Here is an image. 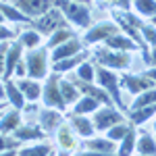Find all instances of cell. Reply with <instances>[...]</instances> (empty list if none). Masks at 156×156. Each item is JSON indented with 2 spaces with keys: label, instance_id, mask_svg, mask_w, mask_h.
<instances>
[{
  "label": "cell",
  "instance_id": "cell-1",
  "mask_svg": "<svg viewBox=\"0 0 156 156\" xmlns=\"http://www.w3.org/2000/svg\"><path fill=\"white\" fill-rule=\"evenodd\" d=\"M52 4L65 15V19L71 25L79 27V29L92 27V11H90V4L75 2V0H52Z\"/></svg>",
  "mask_w": 156,
  "mask_h": 156
},
{
  "label": "cell",
  "instance_id": "cell-2",
  "mask_svg": "<svg viewBox=\"0 0 156 156\" xmlns=\"http://www.w3.org/2000/svg\"><path fill=\"white\" fill-rule=\"evenodd\" d=\"M25 62H27V77H31V79L44 81L52 73V58H50L48 46H40L36 50H27Z\"/></svg>",
  "mask_w": 156,
  "mask_h": 156
},
{
  "label": "cell",
  "instance_id": "cell-3",
  "mask_svg": "<svg viewBox=\"0 0 156 156\" xmlns=\"http://www.w3.org/2000/svg\"><path fill=\"white\" fill-rule=\"evenodd\" d=\"M96 83L100 87H104L108 94H110V98L115 100V106L121 108L123 112H129V106L121 98V77L112 69H106L102 65H96Z\"/></svg>",
  "mask_w": 156,
  "mask_h": 156
},
{
  "label": "cell",
  "instance_id": "cell-4",
  "mask_svg": "<svg viewBox=\"0 0 156 156\" xmlns=\"http://www.w3.org/2000/svg\"><path fill=\"white\" fill-rule=\"evenodd\" d=\"M92 56L96 60L98 65L106 67V69H112V71H125L129 65H131V52H125V50H112V48H106L104 44L98 46Z\"/></svg>",
  "mask_w": 156,
  "mask_h": 156
},
{
  "label": "cell",
  "instance_id": "cell-5",
  "mask_svg": "<svg viewBox=\"0 0 156 156\" xmlns=\"http://www.w3.org/2000/svg\"><path fill=\"white\" fill-rule=\"evenodd\" d=\"M42 102L44 106L48 108H56L60 112L67 110V102L60 94V73H50L46 77V83H44V92H42Z\"/></svg>",
  "mask_w": 156,
  "mask_h": 156
},
{
  "label": "cell",
  "instance_id": "cell-6",
  "mask_svg": "<svg viewBox=\"0 0 156 156\" xmlns=\"http://www.w3.org/2000/svg\"><path fill=\"white\" fill-rule=\"evenodd\" d=\"M69 21L65 19V15L56 9V6H52L50 11H46L44 15H40V17H36L34 21H31V27L36 29V31H40V34H46V36H52L56 29H60V27H69Z\"/></svg>",
  "mask_w": 156,
  "mask_h": 156
},
{
  "label": "cell",
  "instance_id": "cell-7",
  "mask_svg": "<svg viewBox=\"0 0 156 156\" xmlns=\"http://www.w3.org/2000/svg\"><path fill=\"white\" fill-rule=\"evenodd\" d=\"M92 121H94V125H96L98 131H108L112 125L125 123L127 117L123 115V110H121V108H117V106H104V104H102V106L94 112Z\"/></svg>",
  "mask_w": 156,
  "mask_h": 156
},
{
  "label": "cell",
  "instance_id": "cell-8",
  "mask_svg": "<svg viewBox=\"0 0 156 156\" xmlns=\"http://www.w3.org/2000/svg\"><path fill=\"white\" fill-rule=\"evenodd\" d=\"M121 31V27L117 25V21H102V23H96L92 25V27H87V31H85V36L81 37L83 40L85 46H94V44H104L108 37L112 36V34H117Z\"/></svg>",
  "mask_w": 156,
  "mask_h": 156
},
{
  "label": "cell",
  "instance_id": "cell-9",
  "mask_svg": "<svg viewBox=\"0 0 156 156\" xmlns=\"http://www.w3.org/2000/svg\"><path fill=\"white\" fill-rule=\"evenodd\" d=\"M121 85H123L129 94L140 96V94H144L146 90L154 87L156 81H154V79H150L146 73H142V75H129V73H123V75H121Z\"/></svg>",
  "mask_w": 156,
  "mask_h": 156
},
{
  "label": "cell",
  "instance_id": "cell-10",
  "mask_svg": "<svg viewBox=\"0 0 156 156\" xmlns=\"http://www.w3.org/2000/svg\"><path fill=\"white\" fill-rule=\"evenodd\" d=\"M54 135H56V144H58V148L62 150V152H69V154H71L73 150H77L79 140H81L69 123H62L58 129H56Z\"/></svg>",
  "mask_w": 156,
  "mask_h": 156
},
{
  "label": "cell",
  "instance_id": "cell-11",
  "mask_svg": "<svg viewBox=\"0 0 156 156\" xmlns=\"http://www.w3.org/2000/svg\"><path fill=\"white\" fill-rule=\"evenodd\" d=\"M62 123H65V121H62V112L56 110V108L44 106L37 112V125L46 133H56V129H58Z\"/></svg>",
  "mask_w": 156,
  "mask_h": 156
},
{
  "label": "cell",
  "instance_id": "cell-12",
  "mask_svg": "<svg viewBox=\"0 0 156 156\" xmlns=\"http://www.w3.org/2000/svg\"><path fill=\"white\" fill-rule=\"evenodd\" d=\"M83 50H85L83 40H79V37L75 36V37H71L69 42H65V44L56 46L54 50H50V58H52V62H56V60L75 56V54H79V52H83Z\"/></svg>",
  "mask_w": 156,
  "mask_h": 156
},
{
  "label": "cell",
  "instance_id": "cell-13",
  "mask_svg": "<svg viewBox=\"0 0 156 156\" xmlns=\"http://www.w3.org/2000/svg\"><path fill=\"white\" fill-rule=\"evenodd\" d=\"M75 83H77V87H79V92H81V96H92L96 98V100H100L104 106H115V100L110 98V94H108L104 87H100L98 83H90V81H81L79 77L75 79Z\"/></svg>",
  "mask_w": 156,
  "mask_h": 156
},
{
  "label": "cell",
  "instance_id": "cell-14",
  "mask_svg": "<svg viewBox=\"0 0 156 156\" xmlns=\"http://www.w3.org/2000/svg\"><path fill=\"white\" fill-rule=\"evenodd\" d=\"M69 125H71L75 133L81 137V140H87V137H94L96 135V125H94V121L90 119L87 115H75L71 112L69 115Z\"/></svg>",
  "mask_w": 156,
  "mask_h": 156
},
{
  "label": "cell",
  "instance_id": "cell-15",
  "mask_svg": "<svg viewBox=\"0 0 156 156\" xmlns=\"http://www.w3.org/2000/svg\"><path fill=\"white\" fill-rule=\"evenodd\" d=\"M12 4H15L19 11H23L27 17H31V19L44 15L46 11H50V9L54 6L52 0H12Z\"/></svg>",
  "mask_w": 156,
  "mask_h": 156
},
{
  "label": "cell",
  "instance_id": "cell-16",
  "mask_svg": "<svg viewBox=\"0 0 156 156\" xmlns=\"http://www.w3.org/2000/svg\"><path fill=\"white\" fill-rule=\"evenodd\" d=\"M23 46L19 44V40H12L11 44H9V54H6V67H4V81L6 79H12L15 77V69H17V65L23 60Z\"/></svg>",
  "mask_w": 156,
  "mask_h": 156
},
{
  "label": "cell",
  "instance_id": "cell-17",
  "mask_svg": "<svg viewBox=\"0 0 156 156\" xmlns=\"http://www.w3.org/2000/svg\"><path fill=\"white\" fill-rule=\"evenodd\" d=\"M12 135L21 142V144H25V142H29V144H34V142H42L48 133L44 131L40 125H21V127H17L15 131H12Z\"/></svg>",
  "mask_w": 156,
  "mask_h": 156
},
{
  "label": "cell",
  "instance_id": "cell-18",
  "mask_svg": "<svg viewBox=\"0 0 156 156\" xmlns=\"http://www.w3.org/2000/svg\"><path fill=\"white\" fill-rule=\"evenodd\" d=\"M17 85L19 90L23 92V96L27 102H36L42 98V92H44V85L40 83L37 79H31V77H23V79H17Z\"/></svg>",
  "mask_w": 156,
  "mask_h": 156
},
{
  "label": "cell",
  "instance_id": "cell-19",
  "mask_svg": "<svg viewBox=\"0 0 156 156\" xmlns=\"http://www.w3.org/2000/svg\"><path fill=\"white\" fill-rule=\"evenodd\" d=\"M0 11L2 15L6 17V21H11V23H17V25H29L31 27V17H27L23 11H19L12 2H6V0H0Z\"/></svg>",
  "mask_w": 156,
  "mask_h": 156
},
{
  "label": "cell",
  "instance_id": "cell-20",
  "mask_svg": "<svg viewBox=\"0 0 156 156\" xmlns=\"http://www.w3.org/2000/svg\"><path fill=\"white\" fill-rule=\"evenodd\" d=\"M81 144L85 146V150H96V152H106V154H117V142L108 140L106 135L100 137V135H94V137H87V140H81Z\"/></svg>",
  "mask_w": 156,
  "mask_h": 156
},
{
  "label": "cell",
  "instance_id": "cell-21",
  "mask_svg": "<svg viewBox=\"0 0 156 156\" xmlns=\"http://www.w3.org/2000/svg\"><path fill=\"white\" fill-rule=\"evenodd\" d=\"M92 56V52L90 50H83V52H79V54H75V56H69V58H62V60H56V62H52V71L54 73H69L73 71L75 67H79L83 60H87Z\"/></svg>",
  "mask_w": 156,
  "mask_h": 156
},
{
  "label": "cell",
  "instance_id": "cell-22",
  "mask_svg": "<svg viewBox=\"0 0 156 156\" xmlns=\"http://www.w3.org/2000/svg\"><path fill=\"white\" fill-rule=\"evenodd\" d=\"M21 112L23 110H19V108H9L6 112H2V117H0V133H11L17 129V127H21L23 123H21Z\"/></svg>",
  "mask_w": 156,
  "mask_h": 156
},
{
  "label": "cell",
  "instance_id": "cell-23",
  "mask_svg": "<svg viewBox=\"0 0 156 156\" xmlns=\"http://www.w3.org/2000/svg\"><path fill=\"white\" fill-rule=\"evenodd\" d=\"M104 46H106V48H112V50H125V52L140 50V46H137V44H135L131 37L127 36V34H123V31L112 34V36H110L106 42H104Z\"/></svg>",
  "mask_w": 156,
  "mask_h": 156
},
{
  "label": "cell",
  "instance_id": "cell-24",
  "mask_svg": "<svg viewBox=\"0 0 156 156\" xmlns=\"http://www.w3.org/2000/svg\"><path fill=\"white\" fill-rule=\"evenodd\" d=\"M4 92H6V102H9L12 108H19V110H23L25 104H27V100H25L23 92L19 90L17 81H12V79H6V81H4Z\"/></svg>",
  "mask_w": 156,
  "mask_h": 156
},
{
  "label": "cell",
  "instance_id": "cell-25",
  "mask_svg": "<svg viewBox=\"0 0 156 156\" xmlns=\"http://www.w3.org/2000/svg\"><path fill=\"white\" fill-rule=\"evenodd\" d=\"M135 152L146 156H156V135H152L150 131H137Z\"/></svg>",
  "mask_w": 156,
  "mask_h": 156
},
{
  "label": "cell",
  "instance_id": "cell-26",
  "mask_svg": "<svg viewBox=\"0 0 156 156\" xmlns=\"http://www.w3.org/2000/svg\"><path fill=\"white\" fill-rule=\"evenodd\" d=\"M152 117H156V104L142 106V108H131V110H129V117H127V121H129L131 125H135V127H140V125L148 123Z\"/></svg>",
  "mask_w": 156,
  "mask_h": 156
},
{
  "label": "cell",
  "instance_id": "cell-27",
  "mask_svg": "<svg viewBox=\"0 0 156 156\" xmlns=\"http://www.w3.org/2000/svg\"><path fill=\"white\" fill-rule=\"evenodd\" d=\"M19 44L23 46L25 50H36L42 46V34L40 31H36L34 27H27V29H23V31H19Z\"/></svg>",
  "mask_w": 156,
  "mask_h": 156
},
{
  "label": "cell",
  "instance_id": "cell-28",
  "mask_svg": "<svg viewBox=\"0 0 156 156\" xmlns=\"http://www.w3.org/2000/svg\"><path fill=\"white\" fill-rule=\"evenodd\" d=\"M54 152V148L50 142H34V144L25 146V148H19V156H50Z\"/></svg>",
  "mask_w": 156,
  "mask_h": 156
},
{
  "label": "cell",
  "instance_id": "cell-29",
  "mask_svg": "<svg viewBox=\"0 0 156 156\" xmlns=\"http://www.w3.org/2000/svg\"><path fill=\"white\" fill-rule=\"evenodd\" d=\"M102 106V102L92 96H81L75 104H73V112L75 115H94L98 108Z\"/></svg>",
  "mask_w": 156,
  "mask_h": 156
},
{
  "label": "cell",
  "instance_id": "cell-30",
  "mask_svg": "<svg viewBox=\"0 0 156 156\" xmlns=\"http://www.w3.org/2000/svg\"><path fill=\"white\" fill-rule=\"evenodd\" d=\"M60 94L65 98L67 106H69V104H75V102L81 98V92H79L77 83H75V81H69V79H62V77H60Z\"/></svg>",
  "mask_w": 156,
  "mask_h": 156
},
{
  "label": "cell",
  "instance_id": "cell-31",
  "mask_svg": "<svg viewBox=\"0 0 156 156\" xmlns=\"http://www.w3.org/2000/svg\"><path fill=\"white\" fill-rule=\"evenodd\" d=\"M135 146H137V131H135V127H131V131L119 142L117 156H131L135 152Z\"/></svg>",
  "mask_w": 156,
  "mask_h": 156
},
{
  "label": "cell",
  "instance_id": "cell-32",
  "mask_svg": "<svg viewBox=\"0 0 156 156\" xmlns=\"http://www.w3.org/2000/svg\"><path fill=\"white\" fill-rule=\"evenodd\" d=\"M71 37H75V31H73L71 27H60V29H56L52 36L48 37V42H46V46H48L50 50H54L56 46H60V44H65V42H69Z\"/></svg>",
  "mask_w": 156,
  "mask_h": 156
},
{
  "label": "cell",
  "instance_id": "cell-33",
  "mask_svg": "<svg viewBox=\"0 0 156 156\" xmlns=\"http://www.w3.org/2000/svg\"><path fill=\"white\" fill-rule=\"evenodd\" d=\"M133 9L140 17L152 19L156 17V0H133Z\"/></svg>",
  "mask_w": 156,
  "mask_h": 156
},
{
  "label": "cell",
  "instance_id": "cell-34",
  "mask_svg": "<svg viewBox=\"0 0 156 156\" xmlns=\"http://www.w3.org/2000/svg\"><path fill=\"white\" fill-rule=\"evenodd\" d=\"M131 127H135V125H131V123H127V121H125V123H119V125H112V127H110L108 131H104V133H106L108 140H112V142H117V144H119L121 140L131 131Z\"/></svg>",
  "mask_w": 156,
  "mask_h": 156
},
{
  "label": "cell",
  "instance_id": "cell-35",
  "mask_svg": "<svg viewBox=\"0 0 156 156\" xmlns=\"http://www.w3.org/2000/svg\"><path fill=\"white\" fill-rule=\"evenodd\" d=\"M75 75L81 79V81H96V65L94 62H90V60H83L79 67H77V71H75Z\"/></svg>",
  "mask_w": 156,
  "mask_h": 156
},
{
  "label": "cell",
  "instance_id": "cell-36",
  "mask_svg": "<svg viewBox=\"0 0 156 156\" xmlns=\"http://www.w3.org/2000/svg\"><path fill=\"white\" fill-rule=\"evenodd\" d=\"M150 104H156V85L154 87H150V90H146L144 94H140V96H135V100L131 102V108H142V106H150Z\"/></svg>",
  "mask_w": 156,
  "mask_h": 156
},
{
  "label": "cell",
  "instance_id": "cell-37",
  "mask_svg": "<svg viewBox=\"0 0 156 156\" xmlns=\"http://www.w3.org/2000/svg\"><path fill=\"white\" fill-rule=\"evenodd\" d=\"M19 148H21V142H19L15 135L0 133V152H6V150H19Z\"/></svg>",
  "mask_w": 156,
  "mask_h": 156
},
{
  "label": "cell",
  "instance_id": "cell-38",
  "mask_svg": "<svg viewBox=\"0 0 156 156\" xmlns=\"http://www.w3.org/2000/svg\"><path fill=\"white\" fill-rule=\"evenodd\" d=\"M142 36H144L146 44L152 48V46H156V25L154 23H146L144 27H142Z\"/></svg>",
  "mask_w": 156,
  "mask_h": 156
},
{
  "label": "cell",
  "instance_id": "cell-39",
  "mask_svg": "<svg viewBox=\"0 0 156 156\" xmlns=\"http://www.w3.org/2000/svg\"><path fill=\"white\" fill-rule=\"evenodd\" d=\"M17 37H19V31L0 25V44H2V42H12V40H17Z\"/></svg>",
  "mask_w": 156,
  "mask_h": 156
},
{
  "label": "cell",
  "instance_id": "cell-40",
  "mask_svg": "<svg viewBox=\"0 0 156 156\" xmlns=\"http://www.w3.org/2000/svg\"><path fill=\"white\" fill-rule=\"evenodd\" d=\"M9 44H11V42H2V44H0V77H4V67H6V54H9Z\"/></svg>",
  "mask_w": 156,
  "mask_h": 156
},
{
  "label": "cell",
  "instance_id": "cell-41",
  "mask_svg": "<svg viewBox=\"0 0 156 156\" xmlns=\"http://www.w3.org/2000/svg\"><path fill=\"white\" fill-rule=\"evenodd\" d=\"M131 4L133 0H110V9H117V11H129Z\"/></svg>",
  "mask_w": 156,
  "mask_h": 156
},
{
  "label": "cell",
  "instance_id": "cell-42",
  "mask_svg": "<svg viewBox=\"0 0 156 156\" xmlns=\"http://www.w3.org/2000/svg\"><path fill=\"white\" fill-rule=\"evenodd\" d=\"M15 77L17 79H23V77H27V62H25V58L17 65V69H15Z\"/></svg>",
  "mask_w": 156,
  "mask_h": 156
},
{
  "label": "cell",
  "instance_id": "cell-43",
  "mask_svg": "<svg viewBox=\"0 0 156 156\" xmlns=\"http://www.w3.org/2000/svg\"><path fill=\"white\" fill-rule=\"evenodd\" d=\"M71 156H117V154H106V152H96V150H83V152H77Z\"/></svg>",
  "mask_w": 156,
  "mask_h": 156
},
{
  "label": "cell",
  "instance_id": "cell-44",
  "mask_svg": "<svg viewBox=\"0 0 156 156\" xmlns=\"http://www.w3.org/2000/svg\"><path fill=\"white\" fill-rule=\"evenodd\" d=\"M144 73L150 77V79H154V81H156V67H150V69H146Z\"/></svg>",
  "mask_w": 156,
  "mask_h": 156
},
{
  "label": "cell",
  "instance_id": "cell-45",
  "mask_svg": "<svg viewBox=\"0 0 156 156\" xmlns=\"http://www.w3.org/2000/svg\"><path fill=\"white\" fill-rule=\"evenodd\" d=\"M0 100H6V92H4V79L0 77Z\"/></svg>",
  "mask_w": 156,
  "mask_h": 156
},
{
  "label": "cell",
  "instance_id": "cell-46",
  "mask_svg": "<svg viewBox=\"0 0 156 156\" xmlns=\"http://www.w3.org/2000/svg\"><path fill=\"white\" fill-rule=\"evenodd\" d=\"M150 54H152V62H150V67H156V46L150 48Z\"/></svg>",
  "mask_w": 156,
  "mask_h": 156
},
{
  "label": "cell",
  "instance_id": "cell-47",
  "mask_svg": "<svg viewBox=\"0 0 156 156\" xmlns=\"http://www.w3.org/2000/svg\"><path fill=\"white\" fill-rule=\"evenodd\" d=\"M0 156H19V150H6V152H0Z\"/></svg>",
  "mask_w": 156,
  "mask_h": 156
},
{
  "label": "cell",
  "instance_id": "cell-48",
  "mask_svg": "<svg viewBox=\"0 0 156 156\" xmlns=\"http://www.w3.org/2000/svg\"><path fill=\"white\" fill-rule=\"evenodd\" d=\"M4 21H6V17L2 15V11H0V25H4Z\"/></svg>",
  "mask_w": 156,
  "mask_h": 156
},
{
  "label": "cell",
  "instance_id": "cell-49",
  "mask_svg": "<svg viewBox=\"0 0 156 156\" xmlns=\"http://www.w3.org/2000/svg\"><path fill=\"white\" fill-rule=\"evenodd\" d=\"M75 2H83V4H90L92 6V0H75Z\"/></svg>",
  "mask_w": 156,
  "mask_h": 156
},
{
  "label": "cell",
  "instance_id": "cell-50",
  "mask_svg": "<svg viewBox=\"0 0 156 156\" xmlns=\"http://www.w3.org/2000/svg\"><path fill=\"white\" fill-rule=\"evenodd\" d=\"M6 104H9V102H6ZM6 104H0V112H2V110L6 108Z\"/></svg>",
  "mask_w": 156,
  "mask_h": 156
},
{
  "label": "cell",
  "instance_id": "cell-51",
  "mask_svg": "<svg viewBox=\"0 0 156 156\" xmlns=\"http://www.w3.org/2000/svg\"><path fill=\"white\" fill-rule=\"evenodd\" d=\"M150 23H154V25H156V17H152V19H150Z\"/></svg>",
  "mask_w": 156,
  "mask_h": 156
},
{
  "label": "cell",
  "instance_id": "cell-52",
  "mask_svg": "<svg viewBox=\"0 0 156 156\" xmlns=\"http://www.w3.org/2000/svg\"><path fill=\"white\" fill-rule=\"evenodd\" d=\"M154 135H156V121H154Z\"/></svg>",
  "mask_w": 156,
  "mask_h": 156
},
{
  "label": "cell",
  "instance_id": "cell-53",
  "mask_svg": "<svg viewBox=\"0 0 156 156\" xmlns=\"http://www.w3.org/2000/svg\"><path fill=\"white\" fill-rule=\"evenodd\" d=\"M100 2H108V4H110V0H100Z\"/></svg>",
  "mask_w": 156,
  "mask_h": 156
},
{
  "label": "cell",
  "instance_id": "cell-54",
  "mask_svg": "<svg viewBox=\"0 0 156 156\" xmlns=\"http://www.w3.org/2000/svg\"><path fill=\"white\" fill-rule=\"evenodd\" d=\"M137 156H146V154H137Z\"/></svg>",
  "mask_w": 156,
  "mask_h": 156
}]
</instances>
